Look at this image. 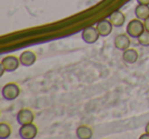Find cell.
<instances>
[{"instance_id":"1","label":"cell","mask_w":149,"mask_h":139,"mask_svg":"<svg viewBox=\"0 0 149 139\" xmlns=\"http://www.w3.org/2000/svg\"><path fill=\"white\" fill-rule=\"evenodd\" d=\"M145 31V26L139 19L131 20L127 26V34L132 38H137Z\"/></svg>"},{"instance_id":"2","label":"cell","mask_w":149,"mask_h":139,"mask_svg":"<svg viewBox=\"0 0 149 139\" xmlns=\"http://www.w3.org/2000/svg\"><path fill=\"white\" fill-rule=\"evenodd\" d=\"M19 93H21V90H19V87L17 86V84H15V83L6 84V85L2 88V90H1L2 97L4 98L5 100H8V101L17 99L19 96Z\"/></svg>"},{"instance_id":"3","label":"cell","mask_w":149,"mask_h":139,"mask_svg":"<svg viewBox=\"0 0 149 139\" xmlns=\"http://www.w3.org/2000/svg\"><path fill=\"white\" fill-rule=\"evenodd\" d=\"M99 37H100V35L97 32L96 27H87L82 32V39L87 44L95 43Z\"/></svg>"},{"instance_id":"4","label":"cell","mask_w":149,"mask_h":139,"mask_svg":"<svg viewBox=\"0 0 149 139\" xmlns=\"http://www.w3.org/2000/svg\"><path fill=\"white\" fill-rule=\"evenodd\" d=\"M38 129L33 123L27 125H22L21 129L19 131V134L21 138L23 139H33L37 136Z\"/></svg>"},{"instance_id":"5","label":"cell","mask_w":149,"mask_h":139,"mask_svg":"<svg viewBox=\"0 0 149 139\" xmlns=\"http://www.w3.org/2000/svg\"><path fill=\"white\" fill-rule=\"evenodd\" d=\"M19 64H21L19 58H17V56H13V55L5 56L1 60V64L4 66L6 72H15V70H17Z\"/></svg>"},{"instance_id":"6","label":"cell","mask_w":149,"mask_h":139,"mask_svg":"<svg viewBox=\"0 0 149 139\" xmlns=\"http://www.w3.org/2000/svg\"><path fill=\"white\" fill-rule=\"evenodd\" d=\"M34 114L31 110H28V108H23L21 110L17 115V122L19 125H27L31 124L34 121Z\"/></svg>"},{"instance_id":"7","label":"cell","mask_w":149,"mask_h":139,"mask_svg":"<svg viewBox=\"0 0 149 139\" xmlns=\"http://www.w3.org/2000/svg\"><path fill=\"white\" fill-rule=\"evenodd\" d=\"M112 27L113 26L109 22V20H102V21L98 22L97 25H96L97 32L101 37H107L112 32Z\"/></svg>"},{"instance_id":"8","label":"cell","mask_w":149,"mask_h":139,"mask_svg":"<svg viewBox=\"0 0 149 139\" xmlns=\"http://www.w3.org/2000/svg\"><path fill=\"white\" fill-rule=\"evenodd\" d=\"M36 54L33 51H30V50H26V51L22 52V54L19 55V61L21 64L24 66H33L36 62Z\"/></svg>"},{"instance_id":"9","label":"cell","mask_w":149,"mask_h":139,"mask_svg":"<svg viewBox=\"0 0 149 139\" xmlns=\"http://www.w3.org/2000/svg\"><path fill=\"white\" fill-rule=\"evenodd\" d=\"M130 46V38L125 34H120L114 39V47L120 51H125Z\"/></svg>"},{"instance_id":"10","label":"cell","mask_w":149,"mask_h":139,"mask_svg":"<svg viewBox=\"0 0 149 139\" xmlns=\"http://www.w3.org/2000/svg\"><path fill=\"white\" fill-rule=\"evenodd\" d=\"M108 20H109V22L112 24L113 27L120 28L123 27V25L126 22V17H125V15L120 10H116L108 17Z\"/></svg>"},{"instance_id":"11","label":"cell","mask_w":149,"mask_h":139,"mask_svg":"<svg viewBox=\"0 0 149 139\" xmlns=\"http://www.w3.org/2000/svg\"><path fill=\"white\" fill-rule=\"evenodd\" d=\"M139 54L137 52V50L132 49V48H128L123 52V60H124L126 64H133L138 60Z\"/></svg>"},{"instance_id":"12","label":"cell","mask_w":149,"mask_h":139,"mask_svg":"<svg viewBox=\"0 0 149 139\" xmlns=\"http://www.w3.org/2000/svg\"><path fill=\"white\" fill-rule=\"evenodd\" d=\"M135 15L139 20H146L149 17V5L138 4L135 8Z\"/></svg>"},{"instance_id":"13","label":"cell","mask_w":149,"mask_h":139,"mask_svg":"<svg viewBox=\"0 0 149 139\" xmlns=\"http://www.w3.org/2000/svg\"><path fill=\"white\" fill-rule=\"evenodd\" d=\"M76 134L79 139H90L93 136V132H92L91 128L88 126H80L76 130Z\"/></svg>"},{"instance_id":"14","label":"cell","mask_w":149,"mask_h":139,"mask_svg":"<svg viewBox=\"0 0 149 139\" xmlns=\"http://www.w3.org/2000/svg\"><path fill=\"white\" fill-rule=\"evenodd\" d=\"M11 134V129L10 126L8 124H5V123H1L0 124V138L5 139L8 138Z\"/></svg>"},{"instance_id":"15","label":"cell","mask_w":149,"mask_h":139,"mask_svg":"<svg viewBox=\"0 0 149 139\" xmlns=\"http://www.w3.org/2000/svg\"><path fill=\"white\" fill-rule=\"evenodd\" d=\"M138 42L140 45L148 47L149 46V31L145 30V31L138 37Z\"/></svg>"},{"instance_id":"16","label":"cell","mask_w":149,"mask_h":139,"mask_svg":"<svg viewBox=\"0 0 149 139\" xmlns=\"http://www.w3.org/2000/svg\"><path fill=\"white\" fill-rule=\"evenodd\" d=\"M137 2L139 4H145V5H149V0H137Z\"/></svg>"},{"instance_id":"17","label":"cell","mask_w":149,"mask_h":139,"mask_svg":"<svg viewBox=\"0 0 149 139\" xmlns=\"http://www.w3.org/2000/svg\"><path fill=\"white\" fill-rule=\"evenodd\" d=\"M144 26H145V30L149 31V17L144 21Z\"/></svg>"},{"instance_id":"18","label":"cell","mask_w":149,"mask_h":139,"mask_svg":"<svg viewBox=\"0 0 149 139\" xmlns=\"http://www.w3.org/2000/svg\"><path fill=\"white\" fill-rule=\"evenodd\" d=\"M145 132L148 133V134H149V122L147 123L146 126H145Z\"/></svg>"},{"instance_id":"19","label":"cell","mask_w":149,"mask_h":139,"mask_svg":"<svg viewBox=\"0 0 149 139\" xmlns=\"http://www.w3.org/2000/svg\"><path fill=\"white\" fill-rule=\"evenodd\" d=\"M141 139H144V138H149V134L148 133H145L144 135H142V136H140Z\"/></svg>"}]
</instances>
